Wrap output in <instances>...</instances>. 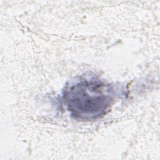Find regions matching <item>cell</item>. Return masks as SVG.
Here are the masks:
<instances>
[{"mask_svg":"<svg viewBox=\"0 0 160 160\" xmlns=\"http://www.w3.org/2000/svg\"><path fill=\"white\" fill-rule=\"evenodd\" d=\"M112 87L96 78L81 77L67 85L63 99L74 118L93 120L105 115L114 101Z\"/></svg>","mask_w":160,"mask_h":160,"instance_id":"6da1fadb","label":"cell"}]
</instances>
